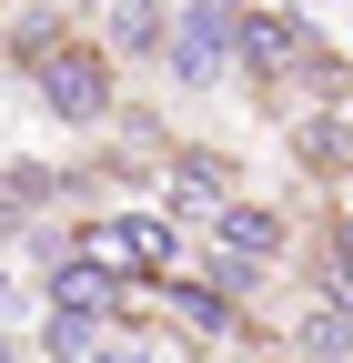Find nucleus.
<instances>
[{"label": "nucleus", "instance_id": "nucleus-1", "mask_svg": "<svg viewBox=\"0 0 353 363\" xmlns=\"http://www.w3.org/2000/svg\"><path fill=\"white\" fill-rule=\"evenodd\" d=\"M61 262L111 272V283H152V272H172V222H162V212H111V222H81Z\"/></svg>", "mask_w": 353, "mask_h": 363}, {"label": "nucleus", "instance_id": "nucleus-4", "mask_svg": "<svg viewBox=\"0 0 353 363\" xmlns=\"http://www.w3.org/2000/svg\"><path fill=\"white\" fill-rule=\"evenodd\" d=\"M162 313H172V333H192V343H223L232 333V293L223 283H152Z\"/></svg>", "mask_w": 353, "mask_h": 363}, {"label": "nucleus", "instance_id": "nucleus-5", "mask_svg": "<svg viewBox=\"0 0 353 363\" xmlns=\"http://www.w3.org/2000/svg\"><path fill=\"white\" fill-rule=\"evenodd\" d=\"M293 61H303V30H293L283 11H252V21H242V71H252V81H283Z\"/></svg>", "mask_w": 353, "mask_h": 363}, {"label": "nucleus", "instance_id": "nucleus-9", "mask_svg": "<svg viewBox=\"0 0 353 363\" xmlns=\"http://www.w3.org/2000/svg\"><path fill=\"white\" fill-rule=\"evenodd\" d=\"M343 152H353V131H343V121H303V162H313V172H333Z\"/></svg>", "mask_w": 353, "mask_h": 363}, {"label": "nucleus", "instance_id": "nucleus-7", "mask_svg": "<svg viewBox=\"0 0 353 363\" xmlns=\"http://www.w3.org/2000/svg\"><path fill=\"white\" fill-rule=\"evenodd\" d=\"M212 233H223V252H242V262H273V252H283V222L262 212V202H232Z\"/></svg>", "mask_w": 353, "mask_h": 363}, {"label": "nucleus", "instance_id": "nucleus-6", "mask_svg": "<svg viewBox=\"0 0 353 363\" xmlns=\"http://www.w3.org/2000/svg\"><path fill=\"white\" fill-rule=\"evenodd\" d=\"M172 202L202 212V222H223V212H232V172L212 162V152H182V162H172Z\"/></svg>", "mask_w": 353, "mask_h": 363}, {"label": "nucleus", "instance_id": "nucleus-2", "mask_svg": "<svg viewBox=\"0 0 353 363\" xmlns=\"http://www.w3.org/2000/svg\"><path fill=\"white\" fill-rule=\"evenodd\" d=\"M182 81H223L242 61V21H232V0H202V11H182V30H172V51H162Z\"/></svg>", "mask_w": 353, "mask_h": 363}, {"label": "nucleus", "instance_id": "nucleus-3", "mask_svg": "<svg viewBox=\"0 0 353 363\" xmlns=\"http://www.w3.org/2000/svg\"><path fill=\"white\" fill-rule=\"evenodd\" d=\"M30 81H40V101H51L61 121H101V111H111V71H101L91 40H61V51L40 61Z\"/></svg>", "mask_w": 353, "mask_h": 363}, {"label": "nucleus", "instance_id": "nucleus-11", "mask_svg": "<svg viewBox=\"0 0 353 363\" xmlns=\"http://www.w3.org/2000/svg\"><path fill=\"white\" fill-rule=\"evenodd\" d=\"M232 363H273V353H232Z\"/></svg>", "mask_w": 353, "mask_h": 363}, {"label": "nucleus", "instance_id": "nucleus-8", "mask_svg": "<svg viewBox=\"0 0 353 363\" xmlns=\"http://www.w3.org/2000/svg\"><path fill=\"white\" fill-rule=\"evenodd\" d=\"M91 363H172V343H162V333H142V323L121 313V323L101 333V353H91Z\"/></svg>", "mask_w": 353, "mask_h": 363}, {"label": "nucleus", "instance_id": "nucleus-10", "mask_svg": "<svg viewBox=\"0 0 353 363\" xmlns=\"http://www.w3.org/2000/svg\"><path fill=\"white\" fill-rule=\"evenodd\" d=\"M40 202H51V172H40V162H21V172H11V222H30Z\"/></svg>", "mask_w": 353, "mask_h": 363}]
</instances>
